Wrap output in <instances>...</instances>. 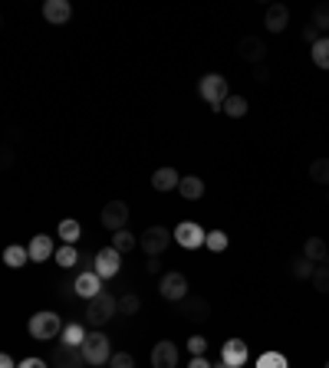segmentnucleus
I'll return each instance as SVG.
<instances>
[{
	"label": "nucleus",
	"instance_id": "nucleus-1",
	"mask_svg": "<svg viewBox=\"0 0 329 368\" xmlns=\"http://www.w3.org/2000/svg\"><path fill=\"white\" fill-rule=\"evenodd\" d=\"M197 96L204 99L214 112H224V102L230 99V89H227V79L220 73H204L197 79Z\"/></svg>",
	"mask_w": 329,
	"mask_h": 368
},
{
	"label": "nucleus",
	"instance_id": "nucleus-2",
	"mask_svg": "<svg viewBox=\"0 0 329 368\" xmlns=\"http://www.w3.org/2000/svg\"><path fill=\"white\" fill-rule=\"evenodd\" d=\"M63 319L56 313H50V309H43V313H33L30 323H27V332H30L36 342H50V339L63 336Z\"/></svg>",
	"mask_w": 329,
	"mask_h": 368
},
{
	"label": "nucleus",
	"instance_id": "nucleus-3",
	"mask_svg": "<svg viewBox=\"0 0 329 368\" xmlns=\"http://www.w3.org/2000/svg\"><path fill=\"white\" fill-rule=\"evenodd\" d=\"M172 240H175V230L162 227V224H152V227H145L139 234V247H142L145 257H162L164 250L172 247Z\"/></svg>",
	"mask_w": 329,
	"mask_h": 368
},
{
	"label": "nucleus",
	"instance_id": "nucleus-4",
	"mask_svg": "<svg viewBox=\"0 0 329 368\" xmlns=\"http://www.w3.org/2000/svg\"><path fill=\"white\" fill-rule=\"evenodd\" d=\"M83 355H86L89 365H109V358L115 355V352H112L109 336L96 329V332H89L86 342H83Z\"/></svg>",
	"mask_w": 329,
	"mask_h": 368
},
{
	"label": "nucleus",
	"instance_id": "nucleus-5",
	"mask_svg": "<svg viewBox=\"0 0 329 368\" xmlns=\"http://www.w3.org/2000/svg\"><path fill=\"white\" fill-rule=\"evenodd\" d=\"M115 313H119V299H115L112 292H102V296H96V299H89V306H86V323L99 329V325L109 323Z\"/></svg>",
	"mask_w": 329,
	"mask_h": 368
},
{
	"label": "nucleus",
	"instance_id": "nucleus-6",
	"mask_svg": "<svg viewBox=\"0 0 329 368\" xmlns=\"http://www.w3.org/2000/svg\"><path fill=\"white\" fill-rule=\"evenodd\" d=\"M158 292H162V299L168 303H181L188 292V276L181 270H172V273H162V283H158Z\"/></svg>",
	"mask_w": 329,
	"mask_h": 368
},
{
	"label": "nucleus",
	"instance_id": "nucleus-7",
	"mask_svg": "<svg viewBox=\"0 0 329 368\" xmlns=\"http://www.w3.org/2000/svg\"><path fill=\"white\" fill-rule=\"evenodd\" d=\"M129 204H125V201H109V204L102 207V214H99V220H102V227L106 230H112V234H115V230H125L129 227Z\"/></svg>",
	"mask_w": 329,
	"mask_h": 368
},
{
	"label": "nucleus",
	"instance_id": "nucleus-8",
	"mask_svg": "<svg viewBox=\"0 0 329 368\" xmlns=\"http://www.w3.org/2000/svg\"><path fill=\"white\" fill-rule=\"evenodd\" d=\"M50 368H89L83 348H73V346H56L53 355H50Z\"/></svg>",
	"mask_w": 329,
	"mask_h": 368
},
{
	"label": "nucleus",
	"instance_id": "nucleus-9",
	"mask_svg": "<svg viewBox=\"0 0 329 368\" xmlns=\"http://www.w3.org/2000/svg\"><path fill=\"white\" fill-rule=\"evenodd\" d=\"M76 296H83V299H96V296H102V292H106V286H102V276H99L96 270H83V273H76Z\"/></svg>",
	"mask_w": 329,
	"mask_h": 368
},
{
	"label": "nucleus",
	"instance_id": "nucleus-10",
	"mask_svg": "<svg viewBox=\"0 0 329 368\" xmlns=\"http://www.w3.org/2000/svg\"><path fill=\"white\" fill-rule=\"evenodd\" d=\"M204 227H197L195 220H181L175 227V240H178V247H185V250H197V247H204Z\"/></svg>",
	"mask_w": 329,
	"mask_h": 368
},
{
	"label": "nucleus",
	"instance_id": "nucleus-11",
	"mask_svg": "<svg viewBox=\"0 0 329 368\" xmlns=\"http://www.w3.org/2000/svg\"><path fill=\"white\" fill-rule=\"evenodd\" d=\"M247 358H251V348H247L244 339H227V342L220 346V362H224V365L241 368V365H247Z\"/></svg>",
	"mask_w": 329,
	"mask_h": 368
},
{
	"label": "nucleus",
	"instance_id": "nucleus-12",
	"mask_svg": "<svg viewBox=\"0 0 329 368\" xmlns=\"http://www.w3.org/2000/svg\"><path fill=\"white\" fill-rule=\"evenodd\" d=\"M122 267V253L115 247H106V250H99L96 253V263H92V270L102 276V280H112L115 273H119Z\"/></svg>",
	"mask_w": 329,
	"mask_h": 368
},
{
	"label": "nucleus",
	"instance_id": "nucleus-13",
	"mask_svg": "<svg viewBox=\"0 0 329 368\" xmlns=\"http://www.w3.org/2000/svg\"><path fill=\"white\" fill-rule=\"evenodd\" d=\"M43 20L50 23V27H66V23L73 20V3H69V0H46Z\"/></svg>",
	"mask_w": 329,
	"mask_h": 368
},
{
	"label": "nucleus",
	"instance_id": "nucleus-14",
	"mask_svg": "<svg viewBox=\"0 0 329 368\" xmlns=\"http://www.w3.org/2000/svg\"><path fill=\"white\" fill-rule=\"evenodd\" d=\"M237 56H241L244 63L260 66L263 59H267V43H263V40H257V36H244L241 43H237Z\"/></svg>",
	"mask_w": 329,
	"mask_h": 368
},
{
	"label": "nucleus",
	"instance_id": "nucleus-15",
	"mask_svg": "<svg viewBox=\"0 0 329 368\" xmlns=\"http://www.w3.org/2000/svg\"><path fill=\"white\" fill-rule=\"evenodd\" d=\"M152 368H178V346L172 339L155 342L152 348Z\"/></svg>",
	"mask_w": 329,
	"mask_h": 368
},
{
	"label": "nucleus",
	"instance_id": "nucleus-16",
	"mask_svg": "<svg viewBox=\"0 0 329 368\" xmlns=\"http://www.w3.org/2000/svg\"><path fill=\"white\" fill-rule=\"evenodd\" d=\"M286 23H290V7H286V3H270V7L263 10V27L270 33H284Z\"/></svg>",
	"mask_w": 329,
	"mask_h": 368
},
{
	"label": "nucleus",
	"instance_id": "nucleus-17",
	"mask_svg": "<svg viewBox=\"0 0 329 368\" xmlns=\"http://www.w3.org/2000/svg\"><path fill=\"white\" fill-rule=\"evenodd\" d=\"M178 309H181L185 319H195V323H201V319H208L211 316V303L204 299V296H185V299L178 303Z\"/></svg>",
	"mask_w": 329,
	"mask_h": 368
},
{
	"label": "nucleus",
	"instance_id": "nucleus-18",
	"mask_svg": "<svg viewBox=\"0 0 329 368\" xmlns=\"http://www.w3.org/2000/svg\"><path fill=\"white\" fill-rule=\"evenodd\" d=\"M50 257H56L53 237H46V234H36V237L30 240V260H33V263H46Z\"/></svg>",
	"mask_w": 329,
	"mask_h": 368
},
{
	"label": "nucleus",
	"instance_id": "nucleus-19",
	"mask_svg": "<svg viewBox=\"0 0 329 368\" xmlns=\"http://www.w3.org/2000/svg\"><path fill=\"white\" fill-rule=\"evenodd\" d=\"M303 257H307L309 263H329V243L323 237H309L307 243H303Z\"/></svg>",
	"mask_w": 329,
	"mask_h": 368
},
{
	"label": "nucleus",
	"instance_id": "nucleus-20",
	"mask_svg": "<svg viewBox=\"0 0 329 368\" xmlns=\"http://www.w3.org/2000/svg\"><path fill=\"white\" fill-rule=\"evenodd\" d=\"M178 184H181V174L175 171V168H158V171L152 174V187L155 191H175Z\"/></svg>",
	"mask_w": 329,
	"mask_h": 368
},
{
	"label": "nucleus",
	"instance_id": "nucleus-21",
	"mask_svg": "<svg viewBox=\"0 0 329 368\" xmlns=\"http://www.w3.org/2000/svg\"><path fill=\"white\" fill-rule=\"evenodd\" d=\"M178 194L185 197V201H197V197H204V181H201L197 174H181Z\"/></svg>",
	"mask_w": 329,
	"mask_h": 368
},
{
	"label": "nucleus",
	"instance_id": "nucleus-22",
	"mask_svg": "<svg viewBox=\"0 0 329 368\" xmlns=\"http://www.w3.org/2000/svg\"><path fill=\"white\" fill-rule=\"evenodd\" d=\"M86 325L83 323H66L63 325V336H59V346H73V348H83V342H86Z\"/></svg>",
	"mask_w": 329,
	"mask_h": 368
},
{
	"label": "nucleus",
	"instance_id": "nucleus-23",
	"mask_svg": "<svg viewBox=\"0 0 329 368\" xmlns=\"http://www.w3.org/2000/svg\"><path fill=\"white\" fill-rule=\"evenodd\" d=\"M4 263L10 267V270H20L30 263V247H20V243H13V247L4 250Z\"/></svg>",
	"mask_w": 329,
	"mask_h": 368
},
{
	"label": "nucleus",
	"instance_id": "nucleus-24",
	"mask_svg": "<svg viewBox=\"0 0 329 368\" xmlns=\"http://www.w3.org/2000/svg\"><path fill=\"white\" fill-rule=\"evenodd\" d=\"M53 260L59 263L63 270H73V267H79V263H83V253H79V250L73 247V243H63V247L56 250V257H53Z\"/></svg>",
	"mask_w": 329,
	"mask_h": 368
},
{
	"label": "nucleus",
	"instance_id": "nucleus-25",
	"mask_svg": "<svg viewBox=\"0 0 329 368\" xmlns=\"http://www.w3.org/2000/svg\"><path fill=\"white\" fill-rule=\"evenodd\" d=\"M56 234H59L63 243H73V247H76V240L83 237V227H79V220L66 217V220H59V230H56Z\"/></svg>",
	"mask_w": 329,
	"mask_h": 368
},
{
	"label": "nucleus",
	"instance_id": "nucleus-26",
	"mask_svg": "<svg viewBox=\"0 0 329 368\" xmlns=\"http://www.w3.org/2000/svg\"><path fill=\"white\" fill-rule=\"evenodd\" d=\"M313 273H316V267H313L307 257H293V260H290V276H293V280H313Z\"/></svg>",
	"mask_w": 329,
	"mask_h": 368
},
{
	"label": "nucleus",
	"instance_id": "nucleus-27",
	"mask_svg": "<svg viewBox=\"0 0 329 368\" xmlns=\"http://www.w3.org/2000/svg\"><path fill=\"white\" fill-rule=\"evenodd\" d=\"M112 247L119 250V253H129V250L139 247V237H135L129 227H125V230H115V234H112Z\"/></svg>",
	"mask_w": 329,
	"mask_h": 368
},
{
	"label": "nucleus",
	"instance_id": "nucleus-28",
	"mask_svg": "<svg viewBox=\"0 0 329 368\" xmlns=\"http://www.w3.org/2000/svg\"><path fill=\"white\" fill-rule=\"evenodd\" d=\"M230 243V237L224 234V230H208V237H204V247L211 250V253H224Z\"/></svg>",
	"mask_w": 329,
	"mask_h": 368
},
{
	"label": "nucleus",
	"instance_id": "nucleus-29",
	"mask_svg": "<svg viewBox=\"0 0 329 368\" xmlns=\"http://www.w3.org/2000/svg\"><path fill=\"white\" fill-rule=\"evenodd\" d=\"M309 56H313V63H316L319 69H329V36H323L319 43H313Z\"/></svg>",
	"mask_w": 329,
	"mask_h": 368
},
{
	"label": "nucleus",
	"instance_id": "nucleus-30",
	"mask_svg": "<svg viewBox=\"0 0 329 368\" xmlns=\"http://www.w3.org/2000/svg\"><path fill=\"white\" fill-rule=\"evenodd\" d=\"M313 290L323 292V296H329V263H316V273H313Z\"/></svg>",
	"mask_w": 329,
	"mask_h": 368
},
{
	"label": "nucleus",
	"instance_id": "nucleus-31",
	"mask_svg": "<svg viewBox=\"0 0 329 368\" xmlns=\"http://www.w3.org/2000/svg\"><path fill=\"white\" fill-rule=\"evenodd\" d=\"M224 115H230V119H244V115H247V99L230 96L227 102H224Z\"/></svg>",
	"mask_w": 329,
	"mask_h": 368
},
{
	"label": "nucleus",
	"instance_id": "nucleus-32",
	"mask_svg": "<svg viewBox=\"0 0 329 368\" xmlns=\"http://www.w3.org/2000/svg\"><path fill=\"white\" fill-rule=\"evenodd\" d=\"M309 181L329 184V158H316V162L309 164Z\"/></svg>",
	"mask_w": 329,
	"mask_h": 368
},
{
	"label": "nucleus",
	"instance_id": "nucleus-33",
	"mask_svg": "<svg viewBox=\"0 0 329 368\" xmlns=\"http://www.w3.org/2000/svg\"><path fill=\"white\" fill-rule=\"evenodd\" d=\"M257 368H290V362H286L284 352H263L257 358Z\"/></svg>",
	"mask_w": 329,
	"mask_h": 368
},
{
	"label": "nucleus",
	"instance_id": "nucleus-34",
	"mask_svg": "<svg viewBox=\"0 0 329 368\" xmlns=\"http://www.w3.org/2000/svg\"><path fill=\"white\" fill-rule=\"evenodd\" d=\"M139 309H142V299H139L135 292H122L119 296V313L122 316H135Z\"/></svg>",
	"mask_w": 329,
	"mask_h": 368
},
{
	"label": "nucleus",
	"instance_id": "nucleus-35",
	"mask_svg": "<svg viewBox=\"0 0 329 368\" xmlns=\"http://www.w3.org/2000/svg\"><path fill=\"white\" fill-rule=\"evenodd\" d=\"M313 27H316V30H329V3H319L316 10H313Z\"/></svg>",
	"mask_w": 329,
	"mask_h": 368
},
{
	"label": "nucleus",
	"instance_id": "nucleus-36",
	"mask_svg": "<svg viewBox=\"0 0 329 368\" xmlns=\"http://www.w3.org/2000/svg\"><path fill=\"white\" fill-rule=\"evenodd\" d=\"M188 352H191V358H195V355H208V339H204V336H191V339H188Z\"/></svg>",
	"mask_w": 329,
	"mask_h": 368
},
{
	"label": "nucleus",
	"instance_id": "nucleus-37",
	"mask_svg": "<svg viewBox=\"0 0 329 368\" xmlns=\"http://www.w3.org/2000/svg\"><path fill=\"white\" fill-rule=\"evenodd\" d=\"M109 368H135V358H132L129 352H115V355L109 358Z\"/></svg>",
	"mask_w": 329,
	"mask_h": 368
},
{
	"label": "nucleus",
	"instance_id": "nucleus-38",
	"mask_svg": "<svg viewBox=\"0 0 329 368\" xmlns=\"http://www.w3.org/2000/svg\"><path fill=\"white\" fill-rule=\"evenodd\" d=\"M253 83H270V69H267V63H260V66H253Z\"/></svg>",
	"mask_w": 329,
	"mask_h": 368
},
{
	"label": "nucleus",
	"instance_id": "nucleus-39",
	"mask_svg": "<svg viewBox=\"0 0 329 368\" xmlns=\"http://www.w3.org/2000/svg\"><path fill=\"white\" fill-rule=\"evenodd\" d=\"M145 273H148V276H162V260H158V257H148V260H145Z\"/></svg>",
	"mask_w": 329,
	"mask_h": 368
},
{
	"label": "nucleus",
	"instance_id": "nucleus-40",
	"mask_svg": "<svg viewBox=\"0 0 329 368\" xmlns=\"http://www.w3.org/2000/svg\"><path fill=\"white\" fill-rule=\"evenodd\" d=\"M303 40H307L309 46H313V43H319V40H323V36H319V30H316V27H313V23H309L307 30H303Z\"/></svg>",
	"mask_w": 329,
	"mask_h": 368
},
{
	"label": "nucleus",
	"instance_id": "nucleus-41",
	"mask_svg": "<svg viewBox=\"0 0 329 368\" xmlns=\"http://www.w3.org/2000/svg\"><path fill=\"white\" fill-rule=\"evenodd\" d=\"M20 368H50V365H46L43 358H36V355H30V358H23V362H20Z\"/></svg>",
	"mask_w": 329,
	"mask_h": 368
},
{
	"label": "nucleus",
	"instance_id": "nucleus-42",
	"mask_svg": "<svg viewBox=\"0 0 329 368\" xmlns=\"http://www.w3.org/2000/svg\"><path fill=\"white\" fill-rule=\"evenodd\" d=\"M188 368H214V365H211V362H208V358H204V355H195V358H191V365H188Z\"/></svg>",
	"mask_w": 329,
	"mask_h": 368
},
{
	"label": "nucleus",
	"instance_id": "nucleus-43",
	"mask_svg": "<svg viewBox=\"0 0 329 368\" xmlns=\"http://www.w3.org/2000/svg\"><path fill=\"white\" fill-rule=\"evenodd\" d=\"M0 368H20V365H17L10 355H0Z\"/></svg>",
	"mask_w": 329,
	"mask_h": 368
},
{
	"label": "nucleus",
	"instance_id": "nucleus-44",
	"mask_svg": "<svg viewBox=\"0 0 329 368\" xmlns=\"http://www.w3.org/2000/svg\"><path fill=\"white\" fill-rule=\"evenodd\" d=\"M214 368H230V365H224V362H218V365H214Z\"/></svg>",
	"mask_w": 329,
	"mask_h": 368
},
{
	"label": "nucleus",
	"instance_id": "nucleus-45",
	"mask_svg": "<svg viewBox=\"0 0 329 368\" xmlns=\"http://www.w3.org/2000/svg\"><path fill=\"white\" fill-rule=\"evenodd\" d=\"M89 368H109V365H89Z\"/></svg>",
	"mask_w": 329,
	"mask_h": 368
},
{
	"label": "nucleus",
	"instance_id": "nucleus-46",
	"mask_svg": "<svg viewBox=\"0 0 329 368\" xmlns=\"http://www.w3.org/2000/svg\"><path fill=\"white\" fill-rule=\"evenodd\" d=\"M323 368H329V362H326V365H323Z\"/></svg>",
	"mask_w": 329,
	"mask_h": 368
}]
</instances>
